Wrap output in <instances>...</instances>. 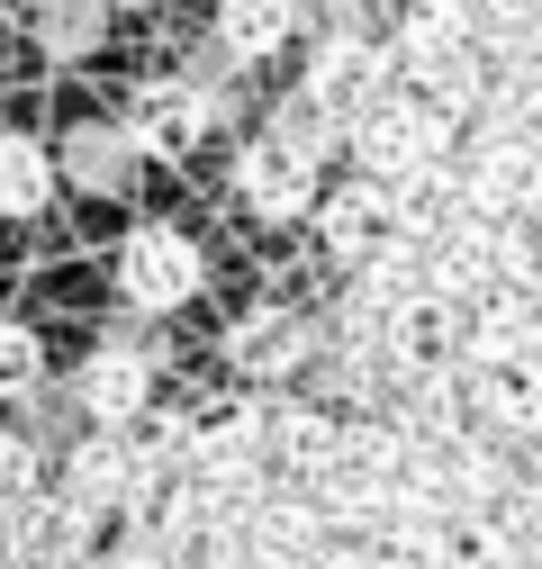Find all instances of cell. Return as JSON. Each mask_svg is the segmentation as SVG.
<instances>
[{
  "mask_svg": "<svg viewBox=\"0 0 542 569\" xmlns=\"http://www.w3.org/2000/svg\"><path fill=\"white\" fill-rule=\"evenodd\" d=\"M271 136H290V146H299L308 163L344 154V118H334V109H317L308 91H290V100H281V118H271Z\"/></svg>",
  "mask_w": 542,
  "mask_h": 569,
  "instance_id": "16",
  "label": "cell"
},
{
  "mask_svg": "<svg viewBox=\"0 0 542 569\" xmlns=\"http://www.w3.org/2000/svg\"><path fill=\"white\" fill-rule=\"evenodd\" d=\"M28 28H37L46 54H91V46L109 37V0H37Z\"/></svg>",
  "mask_w": 542,
  "mask_h": 569,
  "instance_id": "13",
  "label": "cell"
},
{
  "mask_svg": "<svg viewBox=\"0 0 542 569\" xmlns=\"http://www.w3.org/2000/svg\"><path fill=\"white\" fill-rule=\"evenodd\" d=\"M389 236H398V218H389V181H353V190L325 199V253L344 262V271H362Z\"/></svg>",
  "mask_w": 542,
  "mask_h": 569,
  "instance_id": "9",
  "label": "cell"
},
{
  "mask_svg": "<svg viewBox=\"0 0 542 569\" xmlns=\"http://www.w3.org/2000/svg\"><path fill=\"white\" fill-rule=\"evenodd\" d=\"M127 163H136V136H127V127H73V136H63V154H54L63 181H82V190H100V199L136 181Z\"/></svg>",
  "mask_w": 542,
  "mask_h": 569,
  "instance_id": "11",
  "label": "cell"
},
{
  "mask_svg": "<svg viewBox=\"0 0 542 569\" xmlns=\"http://www.w3.org/2000/svg\"><path fill=\"white\" fill-rule=\"evenodd\" d=\"M127 479H136V443L127 435H91L63 452V507H82V516H109V507H127Z\"/></svg>",
  "mask_w": 542,
  "mask_h": 569,
  "instance_id": "8",
  "label": "cell"
},
{
  "mask_svg": "<svg viewBox=\"0 0 542 569\" xmlns=\"http://www.w3.org/2000/svg\"><path fill=\"white\" fill-rule=\"evenodd\" d=\"M470 19H480V37H489V46H515V37L542 19V0H470Z\"/></svg>",
  "mask_w": 542,
  "mask_h": 569,
  "instance_id": "17",
  "label": "cell"
},
{
  "mask_svg": "<svg viewBox=\"0 0 542 569\" xmlns=\"http://www.w3.org/2000/svg\"><path fill=\"white\" fill-rule=\"evenodd\" d=\"M199 280H209V262H199V244L181 227H136L118 244V290L145 317H172L181 299H199Z\"/></svg>",
  "mask_w": 542,
  "mask_h": 569,
  "instance_id": "4",
  "label": "cell"
},
{
  "mask_svg": "<svg viewBox=\"0 0 542 569\" xmlns=\"http://www.w3.org/2000/svg\"><path fill=\"white\" fill-rule=\"evenodd\" d=\"M209 118H218V100H209V82H154V91H136V154H190L199 136H209Z\"/></svg>",
  "mask_w": 542,
  "mask_h": 569,
  "instance_id": "7",
  "label": "cell"
},
{
  "mask_svg": "<svg viewBox=\"0 0 542 569\" xmlns=\"http://www.w3.org/2000/svg\"><path fill=\"white\" fill-rule=\"evenodd\" d=\"M54 154L37 146V136H0V218H37V208L54 199Z\"/></svg>",
  "mask_w": 542,
  "mask_h": 569,
  "instance_id": "12",
  "label": "cell"
},
{
  "mask_svg": "<svg viewBox=\"0 0 542 569\" xmlns=\"http://www.w3.org/2000/svg\"><path fill=\"white\" fill-rule=\"evenodd\" d=\"M37 497H46V443L19 425V435H0V525L28 516Z\"/></svg>",
  "mask_w": 542,
  "mask_h": 569,
  "instance_id": "14",
  "label": "cell"
},
{
  "mask_svg": "<svg viewBox=\"0 0 542 569\" xmlns=\"http://www.w3.org/2000/svg\"><path fill=\"white\" fill-rule=\"evenodd\" d=\"M37 389H46V343H37V326L0 317V407H28Z\"/></svg>",
  "mask_w": 542,
  "mask_h": 569,
  "instance_id": "15",
  "label": "cell"
},
{
  "mask_svg": "<svg viewBox=\"0 0 542 569\" xmlns=\"http://www.w3.org/2000/svg\"><path fill=\"white\" fill-rule=\"evenodd\" d=\"M317 352H325V335H317V317H299V308H253V317L227 326V362H235V380H253V389L308 380Z\"/></svg>",
  "mask_w": 542,
  "mask_h": 569,
  "instance_id": "3",
  "label": "cell"
},
{
  "mask_svg": "<svg viewBox=\"0 0 542 569\" xmlns=\"http://www.w3.org/2000/svg\"><path fill=\"white\" fill-rule=\"evenodd\" d=\"M334 10H353V0H334Z\"/></svg>",
  "mask_w": 542,
  "mask_h": 569,
  "instance_id": "19",
  "label": "cell"
},
{
  "mask_svg": "<svg viewBox=\"0 0 542 569\" xmlns=\"http://www.w3.org/2000/svg\"><path fill=\"white\" fill-rule=\"evenodd\" d=\"M389 82H398V46H380V37H362V28H334V37L308 46V82H299V91L353 127L371 100H389Z\"/></svg>",
  "mask_w": 542,
  "mask_h": 569,
  "instance_id": "2",
  "label": "cell"
},
{
  "mask_svg": "<svg viewBox=\"0 0 542 569\" xmlns=\"http://www.w3.org/2000/svg\"><path fill=\"white\" fill-rule=\"evenodd\" d=\"M109 10H154V0H109Z\"/></svg>",
  "mask_w": 542,
  "mask_h": 569,
  "instance_id": "18",
  "label": "cell"
},
{
  "mask_svg": "<svg viewBox=\"0 0 542 569\" xmlns=\"http://www.w3.org/2000/svg\"><path fill=\"white\" fill-rule=\"evenodd\" d=\"M290 28H299V0H218V54H235V63L281 54Z\"/></svg>",
  "mask_w": 542,
  "mask_h": 569,
  "instance_id": "10",
  "label": "cell"
},
{
  "mask_svg": "<svg viewBox=\"0 0 542 569\" xmlns=\"http://www.w3.org/2000/svg\"><path fill=\"white\" fill-rule=\"evenodd\" d=\"M317 172H325V163H308L290 136H271V127H262L253 146L235 154V199L253 208V218L290 227V218H308V208H317Z\"/></svg>",
  "mask_w": 542,
  "mask_h": 569,
  "instance_id": "5",
  "label": "cell"
},
{
  "mask_svg": "<svg viewBox=\"0 0 542 569\" xmlns=\"http://www.w3.org/2000/svg\"><path fill=\"white\" fill-rule=\"evenodd\" d=\"M82 407V425H100V435H118V425H136L154 407V352L145 343H100L91 362L73 371V389H63Z\"/></svg>",
  "mask_w": 542,
  "mask_h": 569,
  "instance_id": "6",
  "label": "cell"
},
{
  "mask_svg": "<svg viewBox=\"0 0 542 569\" xmlns=\"http://www.w3.org/2000/svg\"><path fill=\"white\" fill-rule=\"evenodd\" d=\"M344 154L362 163V181H416V172H443V163H452V118L425 109L416 91H389V100H371V109L344 127Z\"/></svg>",
  "mask_w": 542,
  "mask_h": 569,
  "instance_id": "1",
  "label": "cell"
}]
</instances>
